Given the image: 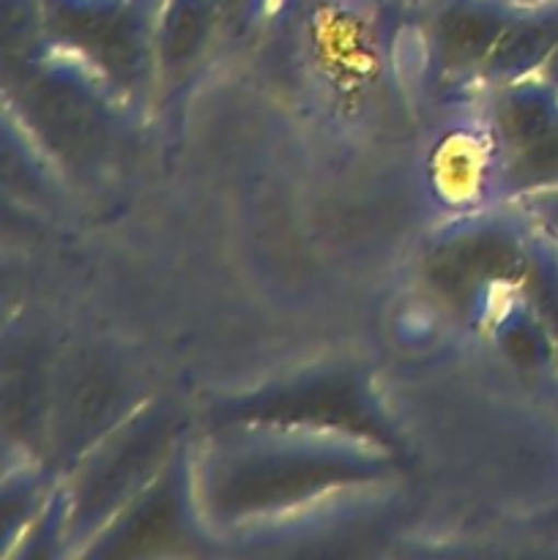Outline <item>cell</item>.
<instances>
[{"mask_svg": "<svg viewBox=\"0 0 558 560\" xmlns=\"http://www.w3.org/2000/svg\"><path fill=\"white\" fill-rule=\"evenodd\" d=\"M162 0H42L44 36L96 80L135 93L146 82Z\"/></svg>", "mask_w": 558, "mask_h": 560, "instance_id": "cell-1", "label": "cell"}, {"mask_svg": "<svg viewBox=\"0 0 558 560\" xmlns=\"http://www.w3.org/2000/svg\"><path fill=\"white\" fill-rule=\"evenodd\" d=\"M372 465L337 452H260L233 457L211 470L208 509L219 517H246L288 503L364 481Z\"/></svg>", "mask_w": 558, "mask_h": 560, "instance_id": "cell-2", "label": "cell"}, {"mask_svg": "<svg viewBox=\"0 0 558 560\" xmlns=\"http://www.w3.org/2000/svg\"><path fill=\"white\" fill-rule=\"evenodd\" d=\"M534 260V241L501 224L463 230L427 255L425 282L446 304L476 306L492 290L520 288L528 279Z\"/></svg>", "mask_w": 558, "mask_h": 560, "instance_id": "cell-3", "label": "cell"}, {"mask_svg": "<svg viewBox=\"0 0 558 560\" xmlns=\"http://www.w3.org/2000/svg\"><path fill=\"white\" fill-rule=\"evenodd\" d=\"M16 102L36 140L69 167H85L107 145V107L77 71L63 66L33 69Z\"/></svg>", "mask_w": 558, "mask_h": 560, "instance_id": "cell-4", "label": "cell"}, {"mask_svg": "<svg viewBox=\"0 0 558 560\" xmlns=\"http://www.w3.org/2000/svg\"><path fill=\"white\" fill-rule=\"evenodd\" d=\"M164 432L159 421H146L104 457V463L93 470L82 485L80 509L74 514V523L91 517H107L115 506H124L137 487H142L148 470H153L156 457H162Z\"/></svg>", "mask_w": 558, "mask_h": 560, "instance_id": "cell-5", "label": "cell"}, {"mask_svg": "<svg viewBox=\"0 0 558 560\" xmlns=\"http://www.w3.org/2000/svg\"><path fill=\"white\" fill-rule=\"evenodd\" d=\"M518 11H509L487 0H454L438 14L432 38L435 55L449 71L485 69L498 42L512 25Z\"/></svg>", "mask_w": 558, "mask_h": 560, "instance_id": "cell-6", "label": "cell"}, {"mask_svg": "<svg viewBox=\"0 0 558 560\" xmlns=\"http://www.w3.org/2000/svg\"><path fill=\"white\" fill-rule=\"evenodd\" d=\"M181 495L175 479L164 476L148 487L129 512L115 523L113 536H107V556H153L181 536Z\"/></svg>", "mask_w": 558, "mask_h": 560, "instance_id": "cell-7", "label": "cell"}, {"mask_svg": "<svg viewBox=\"0 0 558 560\" xmlns=\"http://www.w3.org/2000/svg\"><path fill=\"white\" fill-rule=\"evenodd\" d=\"M217 25V0H162L153 27V52L162 71L175 74L200 58Z\"/></svg>", "mask_w": 558, "mask_h": 560, "instance_id": "cell-8", "label": "cell"}, {"mask_svg": "<svg viewBox=\"0 0 558 560\" xmlns=\"http://www.w3.org/2000/svg\"><path fill=\"white\" fill-rule=\"evenodd\" d=\"M558 124V91L545 80H518L498 96L492 126L501 151L514 156Z\"/></svg>", "mask_w": 558, "mask_h": 560, "instance_id": "cell-9", "label": "cell"}, {"mask_svg": "<svg viewBox=\"0 0 558 560\" xmlns=\"http://www.w3.org/2000/svg\"><path fill=\"white\" fill-rule=\"evenodd\" d=\"M246 413L257 421H282V424H321V427H356L364 424V410L356 399L353 388L345 383H315L301 386L260 408H249Z\"/></svg>", "mask_w": 558, "mask_h": 560, "instance_id": "cell-10", "label": "cell"}, {"mask_svg": "<svg viewBox=\"0 0 558 560\" xmlns=\"http://www.w3.org/2000/svg\"><path fill=\"white\" fill-rule=\"evenodd\" d=\"M501 184L512 195H545L558 189V124L528 148L507 156Z\"/></svg>", "mask_w": 558, "mask_h": 560, "instance_id": "cell-11", "label": "cell"}, {"mask_svg": "<svg viewBox=\"0 0 558 560\" xmlns=\"http://www.w3.org/2000/svg\"><path fill=\"white\" fill-rule=\"evenodd\" d=\"M523 293L558 350V238L547 230L534 241V260Z\"/></svg>", "mask_w": 558, "mask_h": 560, "instance_id": "cell-12", "label": "cell"}, {"mask_svg": "<svg viewBox=\"0 0 558 560\" xmlns=\"http://www.w3.org/2000/svg\"><path fill=\"white\" fill-rule=\"evenodd\" d=\"M115 405H118V386L113 383V377H107L104 372L85 375V381H80L69 405L63 408V421L69 424L66 441H74L80 446L82 432L98 430L107 421L109 410H115Z\"/></svg>", "mask_w": 558, "mask_h": 560, "instance_id": "cell-13", "label": "cell"}, {"mask_svg": "<svg viewBox=\"0 0 558 560\" xmlns=\"http://www.w3.org/2000/svg\"><path fill=\"white\" fill-rule=\"evenodd\" d=\"M528 202H531V211H534L536 219L542 222V228L558 238V189L528 197Z\"/></svg>", "mask_w": 558, "mask_h": 560, "instance_id": "cell-14", "label": "cell"}, {"mask_svg": "<svg viewBox=\"0 0 558 560\" xmlns=\"http://www.w3.org/2000/svg\"><path fill=\"white\" fill-rule=\"evenodd\" d=\"M539 77L547 82V85H553L558 91V47H556V52H553L550 58H547V63L542 66Z\"/></svg>", "mask_w": 558, "mask_h": 560, "instance_id": "cell-15", "label": "cell"}]
</instances>
